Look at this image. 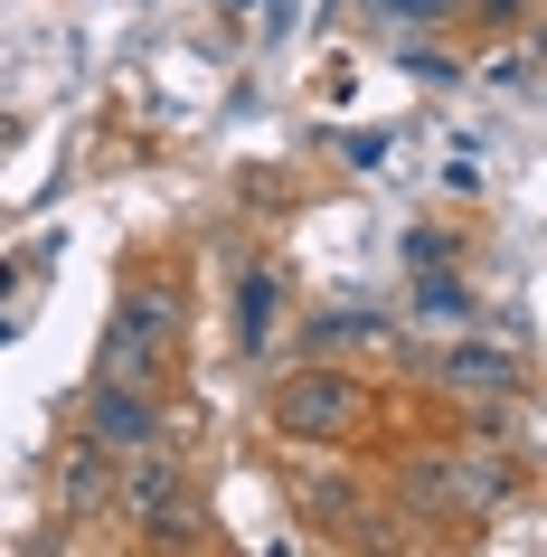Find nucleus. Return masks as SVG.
<instances>
[{"label": "nucleus", "instance_id": "2eb2a0df", "mask_svg": "<svg viewBox=\"0 0 547 557\" xmlns=\"http://www.w3.org/2000/svg\"><path fill=\"white\" fill-rule=\"evenodd\" d=\"M406 66H415V76H425V86H453V76H462V66L444 58V48H406Z\"/></svg>", "mask_w": 547, "mask_h": 557}, {"label": "nucleus", "instance_id": "f3484780", "mask_svg": "<svg viewBox=\"0 0 547 557\" xmlns=\"http://www.w3.org/2000/svg\"><path fill=\"white\" fill-rule=\"evenodd\" d=\"M10 133H20V123H10V114H0V143H10Z\"/></svg>", "mask_w": 547, "mask_h": 557}, {"label": "nucleus", "instance_id": "ddd939ff", "mask_svg": "<svg viewBox=\"0 0 547 557\" xmlns=\"http://www.w3.org/2000/svg\"><path fill=\"white\" fill-rule=\"evenodd\" d=\"M529 10L538 0H453V20H472V29H529Z\"/></svg>", "mask_w": 547, "mask_h": 557}, {"label": "nucleus", "instance_id": "a211bd4d", "mask_svg": "<svg viewBox=\"0 0 547 557\" xmlns=\"http://www.w3.org/2000/svg\"><path fill=\"white\" fill-rule=\"evenodd\" d=\"M227 10H256V0H227Z\"/></svg>", "mask_w": 547, "mask_h": 557}, {"label": "nucleus", "instance_id": "dca6fc26", "mask_svg": "<svg viewBox=\"0 0 547 557\" xmlns=\"http://www.w3.org/2000/svg\"><path fill=\"white\" fill-rule=\"evenodd\" d=\"M340 151L359 161V171H377V161H387V133H340Z\"/></svg>", "mask_w": 547, "mask_h": 557}, {"label": "nucleus", "instance_id": "0eeeda50", "mask_svg": "<svg viewBox=\"0 0 547 557\" xmlns=\"http://www.w3.org/2000/svg\"><path fill=\"white\" fill-rule=\"evenodd\" d=\"M76 435L114 444V454H133V444H151V435H171V387L86 379V397H76Z\"/></svg>", "mask_w": 547, "mask_h": 557}, {"label": "nucleus", "instance_id": "423d86ee", "mask_svg": "<svg viewBox=\"0 0 547 557\" xmlns=\"http://www.w3.org/2000/svg\"><path fill=\"white\" fill-rule=\"evenodd\" d=\"M425 379L444 387L462 416H482V407H500V397H519V387H529V350H510V341H482V331H462V341H444V350H434Z\"/></svg>", "mask_w": 547, "mask_h": 557}, {"label": "nucleus", "instance_id": "20e7f679", "mask_svg": "<svg viewBox=\"0 0 547 557\" xmlns=\"http://www.w3.org/2000/svg\"><path fill=\"white\" fill-rule=\"evenodd\" d=\"M114 520L133 529V548H208V529H199V472H189V454H179L171 435H151L123 454L114 472Z\"/></svg>", "mask_w": 547, "mask_h": 557}, {"label": "nucleus", "instance_id": "7ed1b4c3", "mask_svg": "<svg viewBox=\"0 0 547 557\" xmlns=\"http://www.w3.org/2000/svg\"><path fill=\"white\" fill-rule=\"evenodd\" d=\"M264 425L284 444H302V454H349L377 425V387L349 359H293L284 379L264 387Z\"/></svg>", "mask_w": 547, "mask_h": 557}, {"label": "nucleus", "instance_id": "4468645a", "mask_svg": "<svg viewBox=\"0 0 547 557\" xmlns=\"http://www.w3.org/2000/svg\"><path fill=\"white\" fill-rule=\"evenodd\" d=\"M406 264H415V274L453 264V236H444V227H415V236H406Z\"/></svg>", "mask_w": 547, "mask_h": 557}, {"label": "nucleus", "instance_id": "f257e3e1", "mask_svg": "<svg viewBox=\"0 0 547 557\" xmlns=\"http://www.w3.org/2000/svg\"><path fill=\"white\" fill-rule=\"evenodd\" d=\"M179 350H189V264L161 246H133L114 284V312L95 331V379H133V387H171Z\"/></svg>", "mask_w": 547, "mask_h": 557}, {"label": "nucleus", "instance_id": "9b49d317", "mask_svg": "<svg viewBox=\"0 0 547 557\" xmlns=\"http://www.w3.org/2000/svg\"><path fill=\"white\" fill-rule=\"evenodd\" d=\"M415 322H482V302H472V284H462L453 264H434V274H415V302H406Z\"/></svg>", "mask_w": 547, "mask_h": 557}, {"label": "nucleus", "instance_id": "1a4fd4ad", "mask_svg": "<svg viewBox=\"0 0 547 557\" xmlns=\"http://www.w3.org/2000/svg\"><path fill=\"white\" fill-rule=\"evenodd\" d=\"M114 472H123V454H114V444L66 435V454H58V520H66V529L114 520Z\"/></svg>", "mask_w": 547, "mask_h": 557}, {"label": "nucleus", "instance_id": "9d476101", "mask_svg": "<svg viewBox=\"0 0 547 557\" xmlns=\"http://www.w3.org/2000/svg\"><path fill=\"white\" fill-rule=\"evenodd\" d=\"M236 341L246 350H264L274 331H284V264H236Z\"/></svg>", "mask_w": 547, "mask_h": 557}, {"label": "nucleus", "instance_id": "f03ea898", "mask_svg": "<svg viewBox=\"0 0 547 557\" xmlns=\"http://www.w3.org/2000/svg\"><path fill=\"white\" fill-rule=\"evenodd\" d=\"M519 492H529V454H510L500 435H472V425L444 444H415L397 463V520H425V529H482Z\"/></svg>", "mask_w": 547, "mask_h": 557}, {"label": "nucleus", "instance_id": "6e6552de", "mask_svg": "<svg viewBox=\"0 0 547 557\" xmlns=\"http://www.w3.org/2000/svg\"><path fill=\"white\" fill-rule=\"evenodd\" d=\"M406 350V312H377V302H331L302 322V359H349V369H377V359Z\"/></svg>", "mask_w": 547, "mask_h": 557}, {"label": "nucleus", "instance_id": "f8f14e48", "mask_svg": "<svg viewBox=\"0 0 547 557\" xmlns=\"http://www.w3.org/2000/svg\"><path fill=\"white\" fill-rule=\"evenodd\" d=\"M369 10L387 29H444V20H453V0H369Z\"/></svg>", "mask_w": 547, "mask_h": 557}, {"label": "nucleus", "instance_id": "39448f33", "mask_svg": "<svg viewBox=\"0 0 547 557\" xmlns=\"http://www.w3.org/2000/svg\"><path fill=\"white\" fill-rule=\"evenodd\" d=\"M293 520L312 529V539H331V548H397V529H377L387 520L377 492L349 463H302L293 472Z\"/></svg>", "mask_w": 547, "mask_h": 557}]
</instances>
